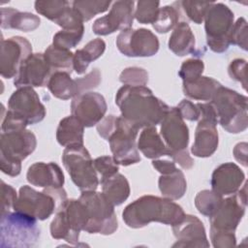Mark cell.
<instances>
[{"mask_svg":"<svg viewBox=\"0 0 248 248\" xmlns=\"http://www.w3.org/2000/svg\"><path fill=\"white\" fill-rule=\"evenodd\" d=\"M121 116L139 129L160 124L170 107L146 86L123 85L115 96Z\"/></svg>","mask_w":248,"mask_h":248,"instance_id":"1","label":"cell"},{"mask_svg":"<svg viewBox=\"0 0 248 248\" xmlns=\"http://www.w3.org/2000/svg\"><path fill=\"white\" fill-rule=\"evenodd\" d=\"M185 213L182 207L172 200L152 195L142 196L122 212L125 224L133 229H140L151 222H159L171 227L180 222Z\"/></svg>","mask_w":248,"mask_h":248,"instance_id":"2","label":"cell"},{"mask_svg":"<svg viewBox=\"0 0 248 248\" xmlns=\"http://www.w3.org/2000/svg\"><path fill=\"white\" fill-rule=\"evenodd\" d=\"M97 131L109 142L112 157L118 165L126 167L140 161L136 141L137 126L122 116L108 115L97 124Z\"/></svg>","mask_w":248,"mask_h":248,"instance_id":"3","label":"cell"},{"mask_svg":"<svg viewBox=\"0 0 248 248\" xmlns=\"http://www.w3.org/2000/svg\"><path fill=\"white\" fill-rule=\"evenodd\" d=\"M210 103L215 108L218 123L227 132L238 134L247 129L248 99L246 96L221 85Z\"/></svg>","mask_w":248,"mask_h":248,"instance_id":"4","label":"cell"},{"mask_svg":"<svg viewBox=\"0 0 248 248\" xmlns=\"http://www.w3.org/2000/svg\"><path fill=\"white\" fill-rule=\"evenodd\" d=\"M41 230L34 217L15 210L1 213V248L32 247L38 242Z\"/></svg>","mask_w":248,"mask_h":248,"instance_id":"5","label":"cell"},{"mask_svg":"<svg viewBox=\"0 0 248 248\" xmlns=\"http://www.w3.org/2000/svg\"><path fill=\"white\" fill-rule=\"evenodd\" d=\"M88 223L87 210L78 199H66L58 205L56 215L50 223V234L55 239H63L77 245L79 232L84 231Z\"/></svg>","mask_w":248,"mask_h":248,"instance_id":"6","label":"cell"},{"mask_svg":"<svg viewBox=\"0 0 248 248\" xmlns=\"http://www.w3.org/2000/svg\"><path fill=\"white\" fill-rule=\"evenodd\" d=\"M79 200L87 210L88 223L84 230L86 232L108 235L117 230L118 223L114 205L103 193L84 191L81 193Z\"/></svg>","mask_w":248,"mask_h":248,"instance_id":"7","label":"cell"},{"mask_svg":"<svg viewBox=\"0 0 248 248\" xmlns=\"http://www.w3.org/2000/svg\"><path fill=\"white\" fill-rule=\"evenodd\" d=\"M233 19L232 11L223 3L212 2L207 8L203 21L206 44L212 51L222 53L229 48Z\"/></svg>","mask_w":248,"mask_h":248,"instance_id":"8","label":"cell"},{"mask_svg":"<svg viewBox=\"0 0 248 248\" xmlns=\"http://www.w3.org/2000/svg\"><path fill=\"white\" fill-rule=\"evenodd\" d=\"M62 162L72 181L81 191H96L100 179L90 153L82 145L68 146L62 154Z\"/></svg>","mask_w":248,"mask_h":248,"instance_id":"9","label":"cell"},{"mask_svg":"<svg viewBox=\"0 0 248 248\" xmlns=\"http://www.w3.org/2000/svg\"><path fill=\"white\" fill-rule=\"evenodd\" d=\"M247 205L246 183L236 193L223 199L218 209L209 217L210 231L234 232Z\"/></svg>","mask_w":248,"mask_h":248,"instance_id":"10","label":"cell"},{"mask_svg":"<svg viewBox=\"0 0 248 248\" xmlns=\"http://www.w3.org/2000/svg\"><path fill=\"white\" fill-rule=\"evenodd\" d=\"M159 40L154 33L145 28L126 29L116 38L118 50L128 57H149L159 50Z\"/></svg>","mask_w":248,"mask_h":248,"instance_id":"11","label":"cell"},{"mask_svg":"<svg viewBox=\"0 0 248 248\" xmlns=\"http://www.w3.org/2000/svg\"><path fill=\"white\" fill-rule=\"evenodd\" d=\"M56 205L57 202L50 194L23 185L19 188L14 210L44 221L52 215Z\"/></svg>","mask_w":248,"mask_h":248,"instance_id":"12","label":"cell"},{"mask_svg":"<svg viewBox=\"0 0 248 248\" xmlns=\"http://www.w3.org/2000/svg\"><path fill=\"white\" fill-rule=\"evenodd\" d=\"M37 146L36 136L29 130L2 132L0 136V161L21 163Z\"/></svg>","mask_w":248,"mask_h":248,"instance_id":"13","label":"cell"},{"mask_svg":"<svg viewBox=\"0 0 248 248\" xmlns=\"http://www.w3.org/2000/svg\"><path fill=\"white\" fill-rule=\"evenodd\" d=\"M32 54L30 42L20 36L1 40L0 74L4 78H15L23 61Z\"/></svg>","mask_w":248,"mask_h":248,"instance_id":"14","label":"cell"},{"mask_svg":"<svg viewBox=\"0 0 248 248\" xmlns=\"http://www.w3.org/2000/svg\"><path fill=\"white\" fill-rule=\"evenodd\" d=\"M135 14V2L131 0H119L112 3L108 15L97 18L92 30L96 35L106 36L117 30L130 29L133 25Z\"/></svg>","mask_w":248,"mask_h":248,"instance_id":"15","label":"cell"},{"mask_svg":"<svg viewBox=\"0 0 248 248\" xmlns=\"http://www.w3.org/2000/svg\"><path fill=\"white\" fill-rule=\"evenodd\" d=\"M8 109L22 117L28 125L41 122L46 116V108L33 87L17 88L8 101Z\"/></svg>","mask_w":248,"mask_h":248,"instance_id":"16","label":"cell"},{"mask_svg":"<svg viewBox=\"0 0 248 248\" xmlns=\"http://www.w3.org/2000/svg\"><path fill=\"white\" fill-rule=\"evenodd\" d=\"M107 103L103 95L97 92H83L71 103L72 115L77 117L84 127L97 125L107 112Z\"/></svg>","mask_w":248,"mask_h":248,"instance_id":"17","label":"cell"},{"mask_svg":"<svg viewBox=\"0 0 248 248\" xmlns=\"http://www.w3.org/2000/svg\"><path fill=\"white\" fill-rule=\"evenodd\" d=\"M160 136L171 153L187 149L189 129L177 107L170 108L160 122Z\"/></svg>","mask_w":248,"mask_h":248,"instance_id":"18","label":"cell"},{"mask_svg":"<svg viewBox=\"0 0 248 248\" xmlns=\"http://www.w3.org/2000/svg\"><path fill=\"white\" fill-rule=\"evenodd\" d=\"M38 14L56 23L62 29H77L83 26V21L72 3L65 0H38L34 4Z\"/></svg>","mask_w":248,"mask_h":248,"instance_id":"19","label":"cell"},{"mask_svg":"<svg viewBox=\"0 0 248 248\" xmlns=\"http://www.w3.org/2000/svg\"><path fill=\"white\" fill-rule=\"evenodd\" d=\"M52 70L46 63L44 53H32L21 64L17 75L15 77L16 87H45L47 86Z\"/></svg>","mask_w":248,"mask_h":248,"instance_id":"20","label":"cell"},{"mask_svg":"<svg viewBox=\"0 0 248 248\" xmlns=\"http://www.w3.org/2000/svg\"><path fill=\"white\" fill-rule=\"evenodd\" d=\"M176 242L172 247H208L205 229L202 222L194 215L185 214L183 219L172 226Z\"/></svg>","mask_w":248,"mask_h":248,"instance_id":"21","label":"cell"},{"mask_svg":"<svg viewBox=\"0 0 248 248\" xmlns=\"http://www.w3.org/2000/svg\"><path fill=\"white\" fill-rule=\"evenodd\" d=\"M245 174L234 163H224L218 166L211 175V188L221 196L236 193L244 182Z\"/></svg>","mask_w":248,"mask_h":248,"instance_id":"22","label":"cell"},{"mask_svg":"<svg viewBox=\"0 0 248 248\" xmlns=\"http://www.w3.org/2000/svg\"><path fill=\"white\" fill-rule=\"evenodd\" d=\"M217 121L201 118L198 122L195 140L191 147V152L194 156L200 158L210 157L218 147V131Z\"/></svg>","mask_w":248,"mask_h":248,"instance_id":"23","label":"cell"},{"mask_svg":"<svg viewBox=\"0 0 248 248\" xmlns=\"http://www.w3.org/2000/svg\"><path fill=\"white\" fill-rule=\"evenodd\" d=\"M26 179L31 185L43 188H61L65 182L62 170L53 162L34 163L27 170Z\"/></svg>","mask_w":248,"mask_h":248,"instance_id":"24","label":"cell"},{"mask_svg":"<svg viewBox=\"0 0 248 248\" xmlns=\"http://www.w3.org/2000/svg\"><path fill=\"white\" fill-rule=\"evenodd\" d=\"M138 149L149 159H158L162 156L170 157L171 151L167 147L160 134L156 130V126L145 127L142 129L137 142Z\"/></svg>","mask_w":248,"mask_h":248,"instance_id":"25","label":"cell"},{"mask_svg":"<svg viewBox=\"0 0 248 248\" xmlns=\"http://www.w3.org/2000/svg\"><path fill=\"white\" fill-rule=\"evenodd\" d=\"M40 17L27 12H19L14 8H1V28L16 29L30 32L40 25Z\"/></svg>","mask_w":248,"mask_h":248,"instance_id":"26","label":"cell"},{"mask_svg":"<svg viewBox=\"0 0 248 248\" xmlns=\"http://www.w3.org/2000/svg\"><path fill=\"white\" fill-rule=\"evenodd\" d=\"M169 48L177 56L196 53L195 35L186 21H179L170 36Z\"/></svg>","mask_w":248,"mask_h":248,"instance_id":"27","label":"cell"},{"mask_svg":"<svg viewBox=\"0 0 248 248\" xmlns=\"http://www.w3.org/2000/svg\"><path fill=\"white\" fill-rule=\"evenodd\" d=\"M84 126L74 115L60 120L56 130V140L64 147L83 144Z\"/></svg>","mask_w":248,"mask_h":248,"instance_id":"28","label":"cell"},{"mask_svg":"<svg viewBox=\"0 0 248 248\" xmlns=\"http://www.w3.org/2000/svg\"><path fill=\"white\" fill-rule=\"evenodd\" d=\"M106 50V43L101 38L88 42L82 48L74 52V70L78 75L86 72L89 64L103 55Z\"/></svg>","mask_w":248,"mask_h":248,"instance_id":"29","label":"cell"},{"mask_svg":"<svg viewBox=\"0 0 248 248\" xmlns=\"http://www.w3.org/2000/svg\"><path fill=\"white\" fill-rule=\"evenodd\" d=\"M47 88L50 93L61 100L73 99L79 95V88L76 81L67 72H54L49 78Z\"/></svg>","mask_w":248,"mask_h":248,"instance_id":"30","label":"cell"},{"mask_svg":"<svg viewBox=\"0 0 248 248\" xmlns=\"http://www.w3.org/2000/svg\"><path fill=\"white\" fill-rule=\"evenodd\" d=\"M158 185L163 197L172 201L182 198L187 189L184 173L178 169H175L169 173L161 174L158 180Z\"/></svg>","mask_w":248,"mask_h":248,"instance_id":"31","label":"cell"},{"mask_svg":"<svg viewBox=\"0 0 248 248\" xmlns=\"http://www.w3.org/2000/svg\"><path fill=\"white\" fill-rule=\"evenodd\" d=\"M221 83L216 79L201 76L194 81L183 82L182 89L186 97L197 101L210 102Z\"/></svg>","mask_w":248,"mask_h":248,"instance_id":"32","label":"cell"},{"mask_svg":"<svg viewBox=\"0 0 248 248\" xmlns=\"http://www.w3.org/2000/svg\"><path fill=\"white\" fill-rule=\"evenodd\" d=\"M102 193L115 206L122 204L130 195V185L127 178L117 172L101 182Z\"/></svg>","mask_w":248,"mask_h":248,"instance_id":"33","label":"cell"},{"mask_svg":"<svg viewBox=\"0 0 248 248\" xmlns=\"http://www.w3.org/2000/svg\"><path fill=\"white\" fill-rule=\"evenodd\" d=\"M44 57L53 73L60 71L71 74L74 70V53L71 50L50 45L45 50Z\"/></svg>","mask_w":248,"mask_h":248,"instance_id":"34","label":"cell"},{"mask_svg":"<svg viewBox=\"0 0 248 248\" xmlns=\"http://www.w3.org/2000/svg\"><path fill=\"white\" fill-rule=\"evenodd\" d=\"M182 11L179 6V2H174L171 5H166L160 8L158 16L154 23L153 28L158 33H167L173 29L179 19L182 17Z\"/></svg>","mask_w":248,"mask_h":248,"instance_id":"35","label":"cell"},{"mask_svg":"<svg viewBox=\"0 0 248 248\" xmlns=\"http://www.w3.org/2000/svg\"><path fill=\"white\" fill-rule=\"evenodd\" d=\"M110 4V1L99 0H77L72 2L73 8L78 12L83 22L90 20L98 14L108 11Z\"/></svg>","mask_w":248,"mask_h":248,"instance_id":"36","label":"cell"},{"mask_svg":"<svg viewBox=\"0 0 248 248\" xmlns=\"http://www.w3.org/2000/svg\"><path fill=\"white\" fill-rule=\"evenodd\" d=\"M223 201V196L213 190H202L195 198V205L200 213L210 217L218 209Z\"/></svg>","mask_w":248,"mask_h":248,"instance_id":"37","label":"cell"},{"mask_svg":"<svg viewBox=\"0 0 248 248\" xmlns=\"http://www.w3.org/2000/svg\"><path fill=\"white\" fill-rule=\"evenodd\" d=\"M136 4L134 17L137 21L141 24H153L160 10V2L140 0Z\"/></svg>","mask_w":248,"mask_h":248,"instance_id":"38","label":"cell"},{"mask_svg":"<svg viewBox=\"0 0 248 248\" xmlns=\"http://www.w3.org/2000/svg\"><path fill=\"white\" fill-rule=\"evenodd\" d=\"M83 33L84 26L77 29H62L53 36L52 45L63 49L70 50L79 44L83 37Z\"/></svg>","mask_w":248,"mask_h":248,"instance_id":"39","label":"cell"},{"mask_svg":"<svg viewBox=\"0 0 248 248\" xmlns=\"http://www.w3.org/2000/svg\"><path fill=\"white\" fill-rule=\"evenodd\" d=\"M212 2L203 1H179L181 11L194 23L201 24L203 21L207 8Z\"/></svg>","mask_w":248,"mask_h":248,"instance_id":"40","label":"cell"},{"mask_svg":"<svg viewBox=\"0 0 248 248\" xmlns=\"http://www.w3.org/2000/svg\"><path fill=\"white\" fill-rule=\"evenodd\" d=\"M203 69L204 64L202 60L198 58L187 59L182 63L180 70L178 71V76L183 82H191L202 76Z\"/></svg>","mask_w":248,"mask_h":248,"instance_id":"41","label":"cell"},{"mask_svg":"<svg viewBox=\"0 0 248 248\" xmlns=\"http://www.w3.org/2000/svg\"><path fill=\"white\" fill-rule=\"evenodd\" d=\"M119 80L124 85L145 86L148 82V73L140 67H129L121 72Z\"/></svg>","mask_w":248,"mask_h":248,"instance_id":"42","label":"cell"},{"mask_svg":"<svg viewBox=\"0 0 248 248\" xmlns=\"http://www.w3.org/2000/svg\"><path fill=\"white\" fill-rule=\"evenodd\" d=\"M95 170L100 176V183L108 177L114 175L119 170V165L115 162L113 157L101 156L93 160Z\"/></svg>","mask_w":248,"mask_h":248,"instance_id":"43","label":"cell"},{"mask_svg":"<svg viewBox=\"0 0 248 248\" xmlns=\"http://www.w3.org/2000/svg\"><path fill=\"white\" fill-rule=\"evenodd\" d=\"M231 45H235L243 50H247V21L244 17H239L232 26L231 36Z\"/></svg>","mask_w":248,"mask_h":248,"instance_id":"44","label":"cell"},{"mask_svg":"<svg viewBox=\"0 0 248 248\" xmlns=\"http://www.w3.org/2000/svg\"><path fill=\"white\" fill-rule=\"evenodd\" d=\"M27 122L17 115L16 113L13 112L12 110H7L6 114L2 116V125L1 130L2 132H13V131H19L26 129Z\"/></svg>","mask_w":248,"mask_h":248,"instance_id":"45","label":"cell"},{"mask_svg":"<svg viewBox=\"0 0 248 248\" xmlns=\"http://www.w3.org/2000/svg\"><path fill=\"white\" fill-rule=\"evenodd\" d=\"M246 60L241 59V58H237L232 60L229 67H228V73L230 75V77L240 82L242 84V87L244 88V90H246L247 87V78H246Z\"/></svg>","mask_w":248,"mask_h":248,"instance_id":"46","label":"cell"},{"mask_svg":"<svg viewBox=\"0 0 248 248\" xmlns=\"http://www.w3.org/2000/svg\"><path fill=\"white\" fill-rule=\"evenodd\" d=\"M102 80V75L99 69H93L91 72L86 74L82 78H76V81L79 88V93L87 92L90 89L96 88Z\"/></svg>","mask_w":248,"mask_h":248,"instance_id":"47","label":"cell"},{"mask_svg":"<svg viewBox=\"0 0 248 248\" xmlns=\"http://www.w3.org/2000/svg\"><path fill=\"white\" fill-rule=\"evenodd\" d=\"M210 239L215 248H231L236 243L234 232L210 231Z\"/></svg>","mask_w":248,"mask_h":248,"instance_id":"48","label":"cell"},{"mask_svg":"<svg viewBox=\"0 0 248 248\" xmlns=\"http://www.w3.org/2000/svg\"><path fill=\"white\" fill-rule=\"evenodd\" d=\"M1 198H2V208L1 213H6L14 209V205L17 199L16 191L14 187L6 184L4 181L1 182Z\"/></svg>","mask_w":248,"mask_h":248,"instance_id":"49","label":"cell"},{"mask_svg":"<svg viewBox=\"0 0 248 248\" xmlns=\"http://www.w3.org/2000/svg\"><path fill=\"white\" fill-rule=\"evenodd\" d=\"M177 108L183 119L189 121H199L201 119V111L198 104H194L189 100H182L177 105Z\"/></svg>","mask_w":248,"mask_h":248,"instance_id":"50","label":"cell"},{"mask_svg":"<svg viewBox=\"0 0 248 248\" xmlns=\"http://www.w3.org/2000/svg\"><path fill=\"white\" fill-rule=\"evenodd\" d=\"M170 157L172 158L173 162L177 163L181 168H183L185 170L191 169L193 167V165H194V160L189 155L187 149L176 151V152H172Z\"/></svg>","mask_w":248,"mask_h":248,"instance_id":"51","label":"cell"},{"mask_svg":"<svg viewBox=\"0 0 248 248\" xmlns=\"http://www.w3.org/2000/svg\"><path fill=\"white\" fill-rule=\"evenodd\" d=\"M152 166L155 170H157L161 174H166L169 173L172 170H174L176 168L175 163L172 161H168V160H158L154 159L152 161Z\"/></svg>","mask_w":248,"mask_h":248,"instance_id":"52","label":"cell"},{"mask_svg":"<svg viewBox=\"0 0 248 248\" xmlns=\"http://www.w3.org/2000/svg\"><path fill=\"white\" fill-rule=\"evenodd\" d=\"M247 143L239 142L233 148V156L242 166L247 167Z\"/></svg>","mask_w":248,"mask_h":248,"instance_id":"53","label":"cell"}]
</instances>
